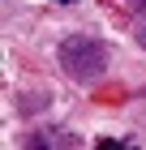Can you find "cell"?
I'll list each match as a JSON object with an SVG mask.
<instances>
[{
    "instance_id": "1",
    "label": "cell",
    "mask_w": 146,
    "mask_h": 150,
    "mask_svg": "<svg viewBox=\"0 0 146 150\" xmlns=\"http://www.w3.org/2000/svg\"><path fill=\"white\" fill-rule=\"evenodd\" d=\"M60 69H65L73 81L103 77V69H108V43H99V39H90V35L60 39Z\"/></svg>"
},
{
    "instance_id": "2",
    "label": "cell",
    "mask_w": 146,
    "mask_h": 150,
    "mask_svg": "<svg viewBox=\"0 0 146 150\" xmlns=\"http://www.w3.org/2000/svg\"><path fill=\"white\" fill-rule=\"evenodd\" d=\"M73 142H69V133H60V129H39V133H30L26 137V150H69Z\"/></svg>"
},
{
    "instance_id": "3",
    "label": "cell",
    "mask_w": 146,
    "mask_h": 150,
    "mask_svg": "<svg viewBox=\"0 0 146 150\" xmlns=\"http://www.w3.org/2000/svg\"><path fill=\"white\" fill-rule=\"evenodd\" d=\"M95 150H129V146L116 142V137H99V142H95Z\"/></svg>"
},
{
    "instance_id": "4",
    "label": "cell",
    "mask_w": 146,
    "mask_h": 150,
    "mask_svg": "<svg viewBox=\"0 0 146 150\" xmlns=\"http://www.w3.org/2000/svg\"><path fill=\"white\" fill-rule=\"evenodd\" d=\"M133 35H137V43L146 47V13H142V17H137V26H133Z\"/></svg>"
},
{
    "instance_id": "5",
    "label": "cell",
    "mask_w": 146,
    "mask_h": 150,
    "mask_svg": "<svg viewBox=\"0 0 146 150\" xmlns=\"http://www.w3.org/2000/svg\"><path fill=\"white\" fill-rule=\"evenodd\" d=\"M108 4H112V9H120V4H125V13H129V9L137 4V0H108Z\"/></svg>"
},
{
    "instance_id": "6",
    "label": "cell",
    "mask_w": 146,
    "mask_h": 150,
    "mask_svg": "<svg viewBox=\"0 0 146 150\" xmlns=\"http://www.w3.org/2000/svg\"><path fill=\"white\" fill-rule=\"evenodd\" d=\"M60 4H73V0H60Z\"/></svg>"
}]
</instances>
